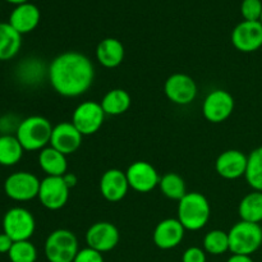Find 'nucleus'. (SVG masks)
<instances>
[{
    "mask_svg": "<svg viewBox=\"0 0 262 262\" xmlns=\"http://www.w3.org/2000/svg\"><path fill=\"white\" fill-rule=\"evenodd\" d=\"M48 76L56 94L63 97H78L89 91L94 83L95 68L84 54L66 51L53 59Z\"/></svg>",
    "mask_w": 262,
    "mask_h": 262,
    "instance_id": "f257e3e1",
    "label": "nucleus"
},
{
    "mask_svg": "<svg viewBox=\"0 0 262 262\" xmlns=\"http://www.w3.org/2000/svg\"><path fill=\"white\" fill-rule=\"evenodd\" d=\"M210 212L209 201L200 192H187L178 201V220L186 230L197 232L202 229L209 222Z\"/></svg>",
    "mask_w": 262,
    "mask_h": 262,
    "instance_id": "f03ea898",
    "label": "nucleus"
},
{
    "mask_svg": "<svg viewBox=\"0 0 262 262\" xmlns=\"http://www.w3.org/2000/svg\"><path fill=\"white\" fill-rule=\"evenodd\" d=\"M53 128L49 119L41 115H32L22 119L15 137L25 151H41L50 143Z\"/></svg>",
    "mask_w": 262,
    "mask_h": 262,
    "instance_id": "7ed1b4c3",
    "label": "nucleus"
},
{
    "mask_svg": "<svg viewBox=\"0 0 262 262\" xmlns=\"http://www.w3.org/2000/svg\"><path fill=\"white\" fill-rule=\"evenodd\" d=\"M229 251L233 255L251 256L262 246V227L248 222H238L228 232Z\"/></svg>",
    "mask_w": 262,
    "mask_h": 262,
    "instance_id": "20e7f679",
    "label": "nucleus"
},
{
    "mask_svg": "<svg viewBox=\"0 0 262 262\" xmlns=\"http://www.w3.org/2000/svg\"><path fill=\"white\" fill-rule=\"evenodd\" d=\"M78 239L68 229H56L48 235L43 252L49 262H73L78 253Z\"/></svg>",
    "mask_w": 262,
    "mask_h": 262,
    "instance_id": "39448f33",
    "label": "nucleus"
},
{
    "mask_svg": "<svg viewBox=\"0 0 262 262\" xmlns=\"http://www.w3.org/2000/svg\"><path fill=\"white\" fill-rule=\"evenodd\" d=\"M3 229L14 242L30 241L36 229V220L25 207H12L3 217Z\"/></svg>",
    "mask_w": 262,
    "mask_h": 262,
    "instance_id": "423d86ee",
    "label": "nucleus"
},
{
    "mask_svg": "<svg viewBox=\"0 0 262 262\" xmlns=\"http://www.w3.org/2000/svg\"><path fill=\"white\" fill-rule=\"evenodd\" d=\"M40 183V179L30 171H15L5 179L4 192L13 201H31L38 196Z\"/></svg>",
    "mask_w": 262,
    "mask_h": 262,
    "instance_id": "0eeeda50",
    "label": "nucleus"
},
{
    "mask_svg": "<svg viewBox=\"0 0 262 262\" xmlns=\"http://www.w3.org/2000/svg\"><path fill=\"white\" fill-rule=\"evenodd\" d=\"M105 115L100 102L83 101L74 109L72 123L82 136H91L102 127Z\"/></svg>",
    "mask_w": 262,
    "mask_h": 262,
    "instance_id": "6e6552de",
    "label": "nucleus"
},
{
    "mask_svg": "<svg viewBox=\"0 0 262 262\" xmlns=\"http://www.w3.org/2000/svg\"><path fill=\"white\" fill-rule=\"evenodd\" d=\"M235 101L232 94L225 90H214L210 92L202 104V114L209 122L223 123L234 112Z\"/></svg>",
    "mask_w": 262,
    "mask_h": 262,
    "instance_id": "1a4fd4ad",
    "label": "nucleus"
},
{
    "mask_svg": "<svg viewBox=\"0 0 262 262\" xmlns=\"http://www.w3.org/2000/svg\"><path fill=\"white\" fill-rule=\"evenodd\" d=\"M69 187L63 177H45L40 183L37 199L45 209L56 211L63 209L69 200Z\"/></svg>",
    "mask_w": 262,
    "mask_h": 262,
    "instance_id": "9d476101",
    "label": "nucleus"
},
{
    "mask_svg": "<svg viewBox=\"0 0 262 262\" xmlns=\"http://www.w3.org/2000/svg\"><path fill=\"white\" fill-rule=\"evenodd\" d=\"M120 239L118 228L109 222H97L86 232L87 247L100 253L114 250Z\"/></svg>",
    "mask_w": 262,
    "mask_h": 262,
    "instance_id": "9b49d317",
    "label": "nucleus"
},
{
    "mask_svg": "<svg viewBox=\"0 0 262 262\" xmlns=\"http://www.w3.org/2000/svg\"><path fill=\"white\" fill-rule=\"evenodd\" d=\"M164 91L173 104L189 105L197 97L199 90L196 82L188 74L174 73L165 81Z\"/></svg>",
    "mask_w": 262,
    "mask_h": 262,
    "instance_id": "f8f14e48",
    "label": "nucleus"
},
{
    "mask_svg": "<svg viewBox=\"0 0 262 262\" xmlns=\"http://www.w3.org/2000/svg\"><path fill=\"white\" fill-rule=\"evenodd\" d=\"M128 183L129 188L138 193H148L160 183V178L158 170L147 161H135L128 166L127 171Z\"/></svg>",
    "mask_w": 262,
    "mask_h": 262,
    "instance_id": "ddd939ff",
    "label": "nucleus"
},
{
    "mask_svg": "<svg viewBox=\"0 0 262 262\" xmlns=\"http://www.w3.org/2000/svg\"><path fill=\"white\" fill-rule=\"evenodd\" d=\"M232 43L241 53H253L262 48V23L242 20L232 32Z\"/></svg>",
    "mask_w": 262,
    "mask_h": 262,
    "instance_id": "4468645a",
    "label": "nucleus"
},
{
    "mask_svg": "<svg viewBox=\"0 0 262 262\" xmlns=\"http://www.w3.org/2000/svg\"><path fill=\"white\" fill-rule=\"evenodd\" d=\"M83 136L79 133L72 122H61L53 128L50 146L64 155L76 152L82 145Z\"/></svg>",
    "mask_w": 262,
    "mask_h": 262,
    "instance_id": "2eb2a0df",
    "label": "nucleus"
},
{
    "mask_svg": "<svg viewBox=\"0 0 262 262\" xmlns=\"http://www.w3.org/2000/svg\"><path fill=\"white\" fill-rule=\"evenodd\" d=\"M248 156L239 150H227L220 154L215 163L216 173L222 178L234 181L246 176Z\"/></svg>",
    "mask_w": 262,
    "mask_h": 262,
    "instance_id": "dca6fc26",
    "label": "nucleus"
},
{
    "mask_svg": "<svg viewBox=\"0 0 262 262\" xmlns=\"http://www.w3.org/2000/svg\"><path fill=\"white\" fill-rule=\"evenodd\" d=\"M129 183L125 171L120 169H109L100 179V193L106 201L119 202L127 196Z\"/></svg>",
    "mask_w": 262,
    "mask_h": 262,
    "instance_id": "f3484780",
    "label": "nucleus"
},
{
    "mask_svg": "<svg viewBox=\"0 0 262 262\" xmlns=\"http://www.w3.org/2000/svg\"><path fill=\"white\" fill-rule=\"evenodd\" d=\"M184 233L186 229L178 219H164L154 229L152 239L160 250H171L181 245Z\"/></svg>",
    "mask_w": 262,
    "mask_h": 262,
    "instance_id": "a211bd4d",
    "label": "nucleus"
},
{
    "mask_svg": "<svg viewBox=\"0 0 262 262\" xmlns=\"http://www.w3.org/2000/svg\"><path fill=\"white\" fill-rule=\"evenodd\" d=\"M41 19L40 9L35 4L26 3V4L17 5L12 10L9 15V23L18 33L25 35L30 33L38 26Z\"/></svg>",
    "mask_w": 262,
    "mask_h": 262,
    "instance_id": "6ab92c4d",
    "label": "nucleus"
},
{
    "mask_svg": "<svg viewBox=\"0 0 262 262\" xmlns=\"http://www.w3.org/2000/svg\"><path fill=\"white\" fill-rule=\"evenodd\" d=\"M124 46L118 38L106 37L96 48V59L105 68H117L124 60Z\"/></svg>",
    "mask_w": 262,
    "mask_h": 262,
    "instance_id": "aec40b11",
    "label": "nucleus"
},
{
    "mask_svg": "<svg viewBox=\"0 0 262 262\" xmlns=\"http://www.w3.org/2000/svg\"><path fill=\"white\" fill-rule=\"evenodd\" d=\"M38 165L46 177H63L68 171L67 156L51 146H48L40 151Z\"/></svg>",
    "mask_w": 262,
    "mask_h": 262,
    "instance_id": "412c9836",
    "label": "nucleus"
},
{
    "mask_svg": "<svg viewBox=\"0 0 262 262\" xmlns=\"http://www.w3.org/2000/svg\"><path fill=\"white\" fill-rule=\"evenodd\" d=\"M22 46V35L18 33L9 23L0 22V61L14 58Z\"/></svg>",
    "mask_w": 262,
    "mask_h": 262,
    "instance_id": "4be33fe9",
    "label": "nucleus"
},
{
    "mask_svg": "<svg viewBox=\"0 0 262 262\" xmlns=\"http://www.w3.org/2000/svg\"><path fill=\"white\" fill-rule=\"evenodd\" d=\"M100 104L105 114L117 117V115L124 114L129 109L132 100H130V95L125 90L114 89L105 94Z\"/></svg>",
    "mask_w": 262,
    "mask_h": 262,
    "instance_id": "5701e85b",
    "label": "nucleus"
},
{
    "mask_svg": "<svg viewBox=\"0 0 262 262\" xmlns=\"http://www.w3.org/2000/svg\"><path fill=\"white\" fill-rule=\"evenodd\" d=\"M238 214L243 222L260 224L262 222V192L253 191L246 194L239 202Z\"/></svg>",
    "mask_w": 262,
    "mask_h": 262,
    "instance_id": "b1692460",
    "label": "nucleus"
},
{
    "mask_svg": "<svg viewBox=\"0 0 262 262\" xmlns=\"http://www.w3.org/2000/svg\"><path fill=\"white\" fill-rule=\"evenodd\" d=\"M25 148L15 135L0 136V165L13 166L22 159Z\"/></svg>",
    "mask_w": 262,
    "mask_h": 262,
    "instance_id": "393cba45",
    "label": "nucleus"
},
{
    "mask_svg": "<svg viewBox=\"0 0 262 262\" xmlns=\"http://www.w3.org/2000/svg\"><path fill=\"white\" fill-rule=\"evenodd\" d=\"M161 193L174 201H181L186 196V182L179 174L166 173L160 178L159 183Z\"/></svg>",
    "mask_w": 262,
    "mask_h": 262,
    "instance_id": "a878e982",
    "label": "nucleus"
},
{
    "mask_svg": "<svg viewBox=\"0 0 262 262\" xmlns=\"http://www.w3.org/2000/svg\"><path fill=\"white\" fill-rule=\"evenodd\" d=\"M246 181L253 191L262 192V146L251 151L248 155Z\"/></svg>",
    "mask_w": 262,
    "mask_h": 262,
    "instance_id": "bb28decb",
    "label": "nucleus"
},
{
    "mask_svg": "<svg viewBox=\"0 0 262 262\" xmlns=\"http://www.w3.org/2000/svg\"><path fill=\"white\" fill-rule=\"evenodd\" d=\"M204 250L210 255L219 256L229 251V235L220 229L211 230L204 237Z\"/></svg>",
    "mask_w": 262,
    "mask_h": 262,
    "instance_id": "cd10ccee",
    "label": "nucleus"
},
{
    "mask_svg": "<svg viewBox=\"0 0 262 262\" xmlns=\"http://www.w3.org/2000/svg\"><path fill=\"white\" fill-rule=\"evenodd\" d=\"M10 262H36L37 260V250L35 245L30 241H20L13 243L9 253Z\"/></svg>",
    "mask_w": 262,
    "mask_h": 262,
    "instance_id": "c85d7f7f",
    "label": "nucleus"
},
{
    "mask_svg": "<svg viewBox=\"0 0 262 262\" xmlns=\"http://www.w3.org/2000/svg\"><path fill=\"white\" fill-rule=\"evenodd\" d=\"M241 14L243 20L256 22L262 14V0H243L241 4Z\"/></svg>",
    "mask_w": 262,
    "mask_h": 262,
    "instance_id": "c756f323",
    "label": "nucleus"
},
{
    "mask_svg": "<svg viewBox=\"0 0 262 262\" xmlns=\"http://www.w3.org/2000/svg\"><path fill=\"white\" fill-rule=\"evenodd\" d=\"M22 119L14 114H5L0 118V132L3 135H15Z\"/></svg>",
    "mask_w": 262,
    "mask_h": 262,
    "instance_id": "7c9ffc66",
    "label": "nucleus"
},
{
    "mask_svg": "<svg viewBox=\"0 0 262 262\" xmlns=\"http://www.w3.org/2000/svg\"><path fill=\"white\" fill-rule=\"evenodd\" d=\"M73 262H104V257H102V253L86 247L78 251Z\"/></svg>",
    "mask_w": 262,
    "mask_h": 262,
    "instance_id": "2f4dec72",
    "label": "nucleus"
},
{
    "mask_svg": "<svg viewBox=\"0 0 262 262\" xmlns=\"http://www.w3.org/2000/svg\"><path fill=\"white\" fill-rule=\"evenodd\" d=\"M182 262H206V252L204 248L189 247L184 251Z\"/></svg>",
    "mask_w": 262,
    "mask_h": 262,
    "instance_id": "473e14b6",
    "label": "nucleus"
},
{
    "mask_svg": "<svg viewBox=\"0 0 262 262\" xmlns=\"http://www.w3.org/2000/svg\"><path fill=\"white\" fill-rule=\"evenodd\" d=\"M14 241L9 237L8 234H5L4 232L0 233V253H9L10 248H12Z\"/></svg>",
    "mask_w": 262,
    "mask_h": 262,
    "instance_id": "72a5a7b5",
    "label": "nucleus"
},
{
    "mask_svg": "<svg viewBox=\"0 0 262 262\" xmlns=\"http://www.w3.org/2000/svg\"><path fill=\"white\" fill-rule=\"evenodd\" d=\"M63 179H64V182H66L67 186L69 187V189H72V188H73V187H76L77 183H78V178H77L76 174L68 173V171H67V173L64 174Z\"/></svg>",
    "mask_w": 262,
    "mask_h": 262,
    "instance_id": "f704fd0d",
    "label": "nucleus"
},
{
    "mask_svg": "<svg viewBox=\"0 0 262 262\" xmlns=\"http://www.w3.org/2000/svg\"><path fill=\"white\" fill-rule=\"evenodd\" d=\"M227 262H255L251 256L246 255H232Z\"/></svg>",
    "mask_w": 262,
    "mask_h": 262,
    "instance_id": "c9c22d12",
    "label": "nucleus"
},
{
    "mask_svg": "<svg viewBox=\"0 0 262 262\" xmlns=\"http://www.w3.org/2000/svg\"><path fill=\"white\" fill-rule=\"evenodd\" d=\"M5 2H8L9 4H13V5H22V4H26V3H30V0H5Z\"/></svg>",
    "mask_w": 262,
    "mask_h": 262,
    "instance_id": "e433bc0d",
    "label": "nucleus"
},
{
    "mask_svg": "<svg viewBox=\"0 0 262 262\" xmlns=\"http://www.w3.org/2000/svg\"><path fill=\"white\" fill-rule=\"evenodd\" d=\"M260 22L262 23V14H261V18H260Z\"/></svg>",
    "mask_w": 262,
    "mask_h": 262,
    "instance_id": "4c0bfd02",
    "label": "nucleus"
}]
</instances>
